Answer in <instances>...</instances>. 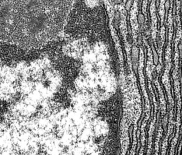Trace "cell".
<instances>
[{
    "mask_svg": "<svg viewBox=\"0 0 182 155\" xmlns=\"http://www.w3.org/2000/svg\"><path fill=\"white\" fill-rule=\"evenodd\" d=\"M134 0H127L125 4V10L126 12V21H127V40L130 44H133L134 42L133 30L132 26L131 24L130 21V13L132 7H133Z\"/></svg>",
    "mask_w": 182,
    "mask_h": 155,
    "instance_id": "cell-1",
    "label": "cell"
},
{
    "mask_svg": "<svg viewBox=\"0 0 182 155\" xmlns=\"http://www.w3.org/2000/svg\"><path fill=\"white\" fill-rule=\"evenodd\" d=\"M140 55V49L137 45H132L131 47V60L134 70H136L138 67Z\"/></svg>",
    "mask_w": 182,
    "mask_h": 155,
    "instance_id": "cell-2",
    "label": "cell"
},
{
    "mask_svg": "<svg viewBox=\"0 0 182 155\" xmlns=\"http://www.w3.org/2000/svg\"><path fill=\"white\" fill-rule=\"evenodd\" d=\"M144 0H139L138 1V13L137 16V21L139 27H141L145 24L146 21V18L144 13H143L142 7Z\"/></svg>",
    "mask_w": 182,
    "mask_h": 155,
    "instance_id": "cell-3",
    "label": "cell"
},
{
    "mask_svg": "<svg viewBox=\"0 0 182 155\" xmlns=\"http://www.w3.org/2000/svg\"><path fill=\"white\" fill-rule=\"evenodd\" d=\"M124 2V0H113V4L114 5H120Z\"/></svg>",
    "mask_w": 182,
    "mask_h": 155,
    "instance_id": "cell-4",
    "label": "cell"
}]
</instances>
